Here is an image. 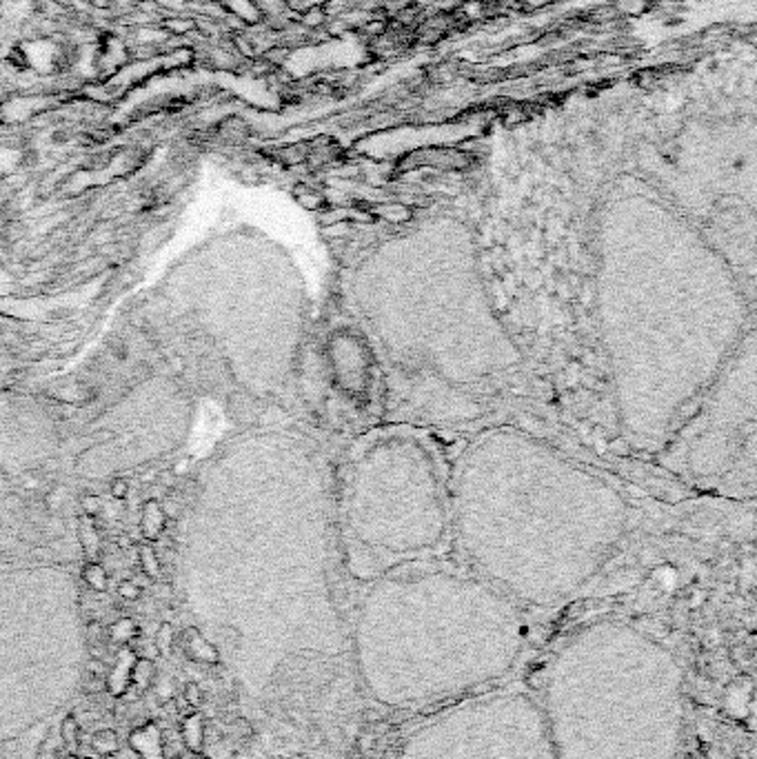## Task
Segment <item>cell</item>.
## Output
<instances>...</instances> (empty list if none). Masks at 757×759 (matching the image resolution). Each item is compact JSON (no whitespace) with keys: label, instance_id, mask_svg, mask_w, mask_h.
I'll list each match as a JSON object with an SVG mask.
<instances>
[{"label":"cell","instance_id":"21","mask_svg":"<svg viewBox=\"0 0 757 759\" xmlns=\"http://www.w3.org/2000/svg\"><path fill=\"white\" fill-rule=\"evenodd\" d=\"M118 595H120V598L125 600V602H138V600L142 598V588H140V584H136L134 580H122V582L118 584Z\"/></svg>","mask_w":757,"mask_h":759},{"label":"cell","instance_id":"22","mask_svg":"<svg viewBox=\"0 0 757 759\" xmlns=\"http://www.w3.org/2000/svg\"><path fill=\"white\" fill-rule=\"evenodd\" d=\"M80 506H83V513L85 518H98L100 511H102V504H100V498L94 496V493H85L83 498H80Z\"/></svg>","mask_w":757,"mask_h":759},{"label":"cell","instance_id":"5","mask_svg":"<svg viewBox=\"0 0 757 759\" xmlns=\"http://www.w3.org/2000/svg\"><path fill=\"white\" fill-rule=\"evenodd\" d=\"M129 748L138 759H167L165 735L156 722H147L129 733Z\"/></svg>","mask_w":757,"mask_h":759},{"label":"cell","instance_id":"25","mask_svg":"<svg viewBox=\"0 0 757 759\" xmlns=\"http://www.w3.org/2000/svg\"><path fill=\"white\" fill-rule=\"evenodd\" d=\"M114 0H91V7L94 9H109Z\"/></svg>","mask_w":757,"mask_h":759},{"label":"cell","instance_id":"3","mask_svg":"<svg viewBox=\"0 0 757 759\" xmlns=\"http://www.w3.org/2000/svg\"><path fill=\"white\" fill-rule=\"evenodd\" d=\"M384 759H556L536 697L496 690L464 697L411 730Z\"/></svg>","mask_w":757,"mask_h":759},{"label":"cell","instance_id":"17","mask_svg":"<svg viewBox=\"0 0 757 759\" xmlns=\"http://www.w3.org/2000/svg\"><path fill=\"white\" fill-rule=\"evenodd\" d=\"M60 740H63V744L71 750H76V746L80 744V724H78L74 713H69L65 720L60 722Z\"/></svg>","mask_w":757,"mask_h":759},{"label":"cell","instance_id":"20","mask_svg":"<svg viewBox=\"0 0 757 759\" xmlns=\"http://www.w3.org/2000/svg\"><path fill=\"white\" fill-rule=\"evenodd\" d=\"M182 697H185V702L189 708L198 710L204 702V690L198 682H187L185 686H182Z\"/></svg>","mask_w":757,"mask_h":759},{"label":"cell","instance_id":"13","mask_svg":"<svg viewBox=\"0 0 757 759\" xmlns=\"http://www.w3.org/2000/svg\"><path fill=\"white\" fill-rule=\"evenodd\" d=\"M91 748L100 757H109L120 750V737L114 728H100L91 735Z\"/></svg>","mask_w":757,"mask_h":759},{"label":"cell","instance_id":"9","mask_svg":"<svg viewBox=\"0 0 757 759\" xmlns=\"http://www.w3.org/2000/svg\"><path fill=\"white\" fill-rule=\"evenodd\" d=\"M218 3L224 16H231L247 27H254L262 20V9L258 7L256 0H218Z\"/></svg>","mask_w":757,"mask_h":759},{"label":"cell","instance_id":"23","mask_svg":"<svg viewBox=\"0 0 757 759\" xmlns=\"http://www.w3.org/2000/svg\"><path fill=\"white\" fill-rule=\"evenodd\" d=\"M109 493H111V498H114V500H127V496H129V482H127L125 478H116V480H111V484H109Z\"/></svg>","mask_w":757,"mask_h":759},{"label":"cell","instance_id":"6","mask_svg":"<svg viewBox=\"0 0 757 759\" xmlns=\"http://www.w3.org/2000/svg\"><path fill=\"white\" fill-rule=\"evenodd\" d=\"M136 650L129 648V646H118V655H116V662L111 664V668H107V675H105V690L116 697V700H120L122 695L127 693V688L131 686V666L136 662Z\"/></svg>","mask_w":757,"mask_h":759},{"label":"cell","instance_id":"18","mask_svg":"<svg viewBox=\"0 0 757 759\" xmlns=\"http://www.w3.org/2000/svg\"><path fill=\"white\" fill-rule=\"evenodd\" d=\"M176 628L169 624V622H165V624H160V628H158V633H156V638H154V646L158 648V653L160 655H169L171 653V648H174V644H176Z\"/></svg>","mask_w":757,"mask_h":759},{"label":"cell","instance_id":"26","mask_svg":"<svg viewBox=\"0 0 757 759\" xmlns=\"http://www.w3.org/2000/svg\"><path fill=\"white\" fill-rule=\"evenodd\" d=\"M191 759H209V757H207V755H204V753H196V755H194Z\"/></svg>","mask_w":757,"mask_h":759},{"label":"cell","instance_id":"2","mask_svg":"<svg viewBox=\"0 0 757 759\" xmlns=\"http://www.w3.org/2000/svg\"><path fill=\"white\" fill-rule=\"evenodd\" d=\"M556 759H678L686 684L648 633L600 622L553 655L538 700Z\"/></svg>","mask_w":757,"mask_h":759},{"label":"cell","instance_id":"28","mask_svg":"<svg viewBox=\"0 0 757 759\" xmlns=\"http://www.w3.org/2000/svg\"><path fill=\"white\" fill-rule=\"evenodd\" d=\"M171 759H182V757H180V755H176V757H171Z\"/></svg>","mask_w":757,"mask_h":759},{"label":"cell","instance_id":"12","mask_svg":"<svg viewBox=\"0 0 757 759\" xmlns=\"http://www.w3.org/2000/svg\"><path fill=\"white\" fill-rule=\"evenodd\" d=\"M78 540L80 546H83V553L87 556V560H96L100 553V536L94 526L91 518H83L78 524Z\"/></svg>","mask_w":757,"mask_h":759},{"label":"cell","instance_id":"8","mask_svg":"<svg viewBox=\"0 0 757 759\" xmlns=\"http://www.w3.org/2000/svg\"><path fill=\"white\" fill-rule=\"evenodd\" d=\"M204 735H207V724H204V717L198 710H189L182 715L180 720V740L185 744V748L189 753H202L204 746Z\"/></svg>","mask_w":757,"mask_h":759},{"label":"cell","instance_id":"24","mask_svg":"<svg viewBox=\"0 0 757 759\" xmlns=\"http://www.w3.org/2000/svg\"><path fill=\"white\" fill-rule=\"evenodd\" d=\"M87 670H89V675H91V680H96V677H105V675H107V666L102 664V662H98V660H91V662L87 664Z\"/></svg>","mask_w":757,"mask_h":759},{"label":"cell","instance_id":"27","mask_svg":"<svg viewBox=\"0 0 757 759\" xmlns=\"http://www.w3.org/2000/svg\"><path fill=\"white\" fill-rule=\"evenodd\" d=\"M71 759H94V757H71Z\"/></svg>","mask_w":757,"mask_h":759},{"label":"cell","instance_id":"4","mask_svg":"<svg viewBox=\"0 0 757 759\" xmlns=\"http://www.w3.org/2000/svg\"><path fill=\"white\" fill-rule=\"evenodd\" d=\"M176 642L180 644V648H182V653H185L187 660H191L196 664H204V666H218L220 664L218 646L209 638H204V635L196 626H189V628L182 630L180 635H176Z\"/></svg>","mask_w":757,"mask_h":759},{"label":"cell","instance_id":"7","mask_svg":"<svg viewBox=\"0 0 757 759\" xmlns=\"http://www.w3.org/2000/svg\"><path fill=\"white\" fill-rule=\"evenodd\" d=\"M167 522H169V513H167L165 504H162L160 500L151 498V500H147L145 504H142L140 531H142V538H145L147 542L154 544L156 540H160V536L167 528Z\"/></svg>","mask_w":757,"mask_h":759},{"label":"cell","instance_id":"10","mask_svg":"<svg viewBox=\"0 0 757 759\" xmlns=\"http://www.w3.org/2000/svg\"><path fill=\"white\" fill-rule=\"evenodd\" d=\"M158 677V666L151 658H136L131 666V686L138 693H145L156 684Z\"/></svg>","mask_w":757,"mask_h":759},{"label":"cell","instance_id":"11","mask_svg":"<svg viewBox=\"0 0 757 759\" xmlns=\"http://www.w3.org/2000/svg\"><path fill=\"white\" fill-rule=\"evenodd\" d=\"M109 640L118 646H129L138 635H140V626L134 618H118L116 622L109 624Z\"/></svg>","mask_w":757,"mask_h":759},{"label":"cell","instance_id":"15","mask_svg":"<svg viewBox=\"0 0 757 759\" xmlns=\"http://www.w3.org/2000/svg\"><path fill=\"white\" fill-rule=\"evenodd\" d=\"M160 29H165L169 36H189V34L198 31V20L191 16L171 14V16L160 20Z\"/></svg>","mask_w":757,"mask_h":759},{"label":"cell","instance_id":"1","mask_svg":"<svg viewBox=\"0 0 757 759\" xmlns=\"http://www.w3.org/2000/svg\"><path fill=\"white\" fill-rule=\"evenodd\" d=\"M354 677L386 708L453 704L516 666L524 628L496 586L448 575L384 580L349 628Z\"/></svg>","mask_w":757,"mask_h":759},{"label":"cell","instance_id":"14","mask_svg":"<svg viewBox=\"0 0 757 759\" xmlns=\"http://www.w3.org/2000/svg\"><path fill=\"white\" fill-rule=\"evenodd\" d=\"M80 575H83L85 584H87L91 590H96V593H107V588H109V575H107L105 566H102L100 562L89 560V562L83 566V570H80Z\"/></svg>","mask_w":757,"mask_h":759},{"label":"cell","instance_id":"16","mask_svg":"<svg viewBox=\"0 0 757 759\" xmlns=\"http://www.w3.org/2000/svg\"><path fill=\"white\" fill-rule=\"evenodd\" d=\"M138 562H140L142 573H145L149 580H154V582L160 580L162 564H160V560H158V553H156V548H154L151 542L142 544V546L138 548Z\"/></svg>","mask_w":757,"mask_h":759},{"label":"cell","instance_id":"19","mask_svg":"<svg viewBox=\"0 0 757 759\" xmlns=\"http://www.w3.org/2000/svg\"><path fill=\"white\" fill-rule=\"evenodd\" d=\"M218 129H220L222 136H227V138H242V136L249 134L247 122L240 120V118H227V120H222V125H220Z\"/></svg>","mask_w":757,"mask_h":759}]
</instances>
